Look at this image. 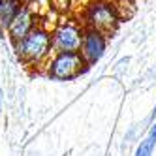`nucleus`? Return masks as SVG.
Instances as JSON below:
<instances>
[{"mask_svg":"<svg viewBox=\"0 0 156 156\" xmlns=\"http://www.w3.org/2000/svg\"><path fill=\"white\" fill-rule=\"evenodd\" d=\"M15 45V53L17 57L28 66H40L43 62H47L51 58V51H53V38L51 32L41 27L36 25L28 34L19 40Z\"/></svg>","mask_w":156,"mask_h":156,"instance_id":"f257e3e1","label":"nucleus"},{"mask_svg":"<svg viewBox=\"0 0 156 156\" xmlns=\"http://www.w3.org/2000/svg\"><path fill=\"white\" fill-rule=\"evenodd\" d=\"M119 23L120 12L113 0H90L81 13V25L85 28L98 30L105 36L115 32Z\"/></svg>","mask_w":156,"mask_h":156,"instance_id":"f03ea898","label":"nucleus"},{"mask_svg":"<svg viewBox=\"0 0 156 156\" xmlns=\"http://www.w3.org/2000/svg\"><path fill=\"white\" fill-rule=\"evenodd\" d=\"M87 68L88 66L85 64L81 53H55L47 60L45 73L55 81H72Z\"/></svg>","mask_w":156,"mask_h":156,"instance_id":"7ed1b4c3","label":"nucleus"},{"mask_svg":"<svg viewBox=\"0 0 156 156\" xmlns=\"http://www.w3.org/2000/svg\"><path fill=\"white\" fill-rule=\"evenodd\" d=\"M85 36V27L77 21L66 19L53 28V51L55 53H79Z\"/></svg>","mask_w":156,"mask_h":156,"instance_id":"20e7f679","label":"nucleus"},{"mask_svg":"<svg viewBox=\"0 0 156 156\" xmlns=\"http://www.w3.org/2000/svg\"><path fill=\"white\" fill-rule=\"evenodd\" d=\"M105 49H107V36L102 34V32H98V30L85 28L83 43H81V49H79L85 64L94 66L96 62H100L102 57L105 55Z\"/></svg>","mask_w":156,"mask_h":156,"instance_id":"39448f33","label":"nucleus"},{"mask_svg":"<svg viewBox=\"0 0 156 156\" xmlns=\"http://www.w3.org/2000/svg\"><path fill=\"white\" fill-rule=\"evenodd\" d=\"M36 25H38V17H36L34 8H32V4L25 2V6L19 9V13L12 19V23L6 27V32H8L9 40L13 43H17L19 40H23Z\"/></svg>","mask_w":156,"mask_h":156,"instance_id":"423d86ee","label":"nucleus"},{"mask_svg":"<svg viewBox=\"0 0 156 156\" xmlns=\"http://www.w3.org/2000/svg\"><path fill=\"white\" fill-rule=\"evenodd\" d=\"M27 0H0V25L4 28L12 23V19L19 13Z\"/></svg>","mask_w":156,"mask_h":156,"instance_id":"0eeeda50","label":"nucleus"},{"mask_svg":"<svg viewBox=\"0 0 156 156\" xmlns=\"http://www.w3.org/2000/svg\"><path fill=\"white\" fill-rule=\"evenodd\" d=\"M154 147H156V143L151 141L149 137H145V139L139 143V147H137V151H136V156H152Z\"/></svg>","mask_w":156,"mask_h":156,"instance_id":"6e6552de","label":"nucleus"},{"mask_svg":"<svg viewBox=\"0 0 156 156\" xmlns=\"http://www.w3.org/2000/svg\"><path fill=\"white\" fill-rule=\"evenodd\" d=\"M147 137L156 143V120L152 122V126H151V130H149V136H147Z\"/></svg>","mask_w":156,"mask_h":156,"instance_id":"1a4fd4ad","label":"nucleus"},{"mask_svg":"<svg viewBox=\"0 0 156 156\" xmlns=\"http://www.w3.org/2000/svg\"><path fill=\"white\" fill-rule=\"evenodd\" d=\"M149 120H151V122H154V120H156V104H154V107H152V113H151Z\"/></svg>","mask_w":156,"mask_h":156,"instance_id":"9d476101","label":"nucleus"}]
</instances>
